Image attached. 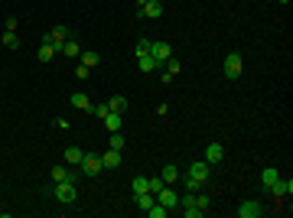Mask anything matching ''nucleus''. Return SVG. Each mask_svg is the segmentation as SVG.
I'll return each instance as SVG.
<instances>
[{"instance_id": "9", "label": "nucleus", "mask_w": 293, "mask_h": 218, "mask_svg": "<svg viewBox=\"0 0 293 218\" xmlns=\"http://www.w3.org/2000/svg\"><path fill=\"white\" fill-rule=\"evenodd\" d=\"M222 160H225V147L212 140V143L206 147V163H208V166H215V163H222Z\"/></svg>"}, {"instance_id": "2", "label": "nucleus", "mask_w": 293, "mask_h": 218, "mask_svg": "<svg viewBox=\"0 0 293 218\" xmlns=\"http://www.w3.org/2000/svg\"><path fill=\"white\" fill-rule=\"evenodd\" d=\"M222 72H225V78H241V72H244V59H241V52H228L225 62H222Z\"/></svg>"}, {"instance_id": "14", "label": "nucleus", "mask_w": 293, "mask_h": 218, "mask_svg": "<svg viewBox=\"0 0 293 218\" xmlns=\"http://www.w3.org/2000/svg\"><path fill=\"white\" fill-rule=\"evenodd\" d=\"M277 169H274V166H264V169H260V185H264V189H271L274 183H277Z\"/></svg>"}, {"instance_id": "30", "label": "nucleus", "mask_w": 293, "mask_h": 218, "mask_svg": "<svg viewBox=\"0 0 293 218\" xmlns=\"http://www.w3.org/2000/svg\"><path fill=\"white\" fill-rule=\"evenodd\" d=\"M163 185H166V183H163V179H147V189H150L153 196H156V192H160Z\"/></svg>"}, {"instance_id": "29", "label": "nucleus", "mask_w": 293, "mask_h": 218, "mask_svg": "<svg viewBox=\"0 0 293 218\" xmlns=\"http://www.w3.org/2000/svg\"><path fill=\"white\" fill-rule=\"evenodd\" d=\"M65 173H69L65 166H52V183H62V179H65Z\"/></svg>"}, {"instance_id": "17", "label": "nucleus", "mask_w": 293, "mask_h": 218, "mask_svg": "<svg viewBox=\"0 0 293 218\" xmlns=\"http://www.w3.org/2000/svg\"><path fill=\"white\" fill-rule=\"evenodd\" d=\"M137 66H140V72H156V66H160V62L147 52V55H137Z\"/></svg>"}, {"instance_id": "23", "label": "nucleus", "mask_w": 293, "mask_h": 218, "mask_svg": "<svg viewBox=\"0 0 293 218\" xmlns=\"http://www.w3.org/2000/svg\"><path fill=\"white\" fill-rule=\"evenodd\" d=\"M52 55H55V49L52 46H39V52H36V59H39V62H52Z\"/></svg>"}, {"instance_id": "13", "label": "nucleus", "mask_w": 293, "mask_h": 218, "mask_svg": "<svg viewBox=\"0 0 293 218\" xmlns=\"http://www.w3.org/2000/svg\"><path fill=\"white\" fill-rule=\"evenodd\" d=\"M104 127H108L111 134L121 131V127H124V114H114V111H108V114H104Z\"/></svg>"}, {"instance_id": "32", "label": "nucleus", "mask_w": 293, "mask_h": 218, "mask_svg": "<svg viewBox=\"0 0 293 218\" xmlns=\"http://www.w3.org/2000/svg\"><path fill=\"white\" fill-rule=\"evenodd\" d=\"M195 205L202 208V212H208V196H195Z\"/></svg>"}, {"instance_id": "3", "label": "nucleus", "mask_w": 293, "mask_h": 218, "mask_svg": "<svg viewBox=\"0 0 293 218\" xmlns=\"http://www.w3.org/2000/svg\"><path fill=\"white\" fill-rule=\"evenodd\" d=\"M65 39H72V36H69V26H52V33H46V36H43V43H46V46H52L55 52H62Z\"/></svg>"}, {"instance_id": "18", "label": "nucleus", "mask_w": 293, "mask_h": 218, "mask_svg": "<svg viewBox=\"0 0 293 218\" xmlns=\"http://www.w3.org/2000/svg\"><path fill=\"white\" fill-rule=\"evenodd\" d=\"M69 101H72V104H75L78 111H91V101H88V95H85V91H75V95H72Z\"/></svg>"}, {"instance_id": "37", "label": "nucleus", "mask_w": 293, "mask_h": 218, "mask_svg": "<svg viewBox=\"0 0 293 218\" xmlns=\"http://www.w3.org/2000/svg\"><path fill=\"white\" fill-rule=\"evenodd\" d=\"M156 3H163V0H156Z\"/></svg>"}, {"instance_id": "8", "label": "nucleus", "mask_w": 293, "mask_h": 218, "mask_svg": "<svg viewBox=\"0 0 293 218\" xmlns=\"http://www.w3.org/2000/svg\"><path fill=\"white\" fill-rule=\"evenodd\" d=\"M238 215L241 218H260L264 215V205H260L258 199H248V202H241L238 205Z\"/></svg>"}, {"instance_id": "28", "label": "nucleus", "mask_w": 293, "mask_h": 218, "mask_svg": "<svg viewBox=\"0 0 293 218\" xmlns=\"http://www.w3.org/2000/svg\"><path fill=\"white\" fill-rule=\"evenodd\" d=\"M150 52V39H137V52L134 55H147Z\"/></svg>"}, {"instance_id": "25", "label": "nucleus", "mask_w": 293, "mask_h": 218, "mask_svg": "<svg viewBox=\"0 0 293 218\" xmlns=\"http://www.w3.org/2000/svg\"><path fill=\"white\" fill-rule=\"evenodd\" d=\"M3 46H7V49H20V36L17 33H3Z\"/></svg>"}, {"instance_id": "21", "label": "nucleus", "mask_w": 293, "mask_h": 218, "mask_svg": "<svg viewBox=\"0 0 293 218\" xmlns=\"http://www.w3.org/2000/svg\"><path fill=\"white\" fill-rule=\"evenodd\" d=\"M78 59H82V66H85V68H95L98 62H101V55H98V52H82Z\"/></svg>"}, {"instance_id": "20", "label": "nucleus", "mask_w": 293, "mask_h": 218, "mask_svg": "<svg viewBox=\"0 0 293 218\" xmlns=\"http://www.w3.org/2000/svg\"><path fill=\"white\" fill-rule=\"evenodd\" d=\"M62 156H65V163H69V166H78V163H82V156H85V153L78 150V147H69V150H65Z\"/></svg>"}, {"instance_id": "35", "label": "nucleus", "mask_w": 293, "mask_h": 218, "mask_svg": "<svg viewBox=\"0 0 293 218\" xmlns=\"http://www.w3.org/2000/svg\"><path fill=\"white\" fill-rule=\"evenodd\" d=\"M143 3H147V0H137V7H143Z\"/></svg>"}, {"instance_id": "27", "label": "nucleus", "mask_w": 293, "mask_h": 218, "mask_svg": "<svg viewBox=\"0 0 293 218\" xmlns=\"http://www.w3.org/2000/svg\"><path fill=\"white\" fill-rule=\"evenodd\" d=\"M183 215H186V218H202L206 212H202L199 205H189V208H183Z\"/></svg>"}, {"instance_id": "38", "label": "nucleus", "mask_w": 293, "mask_h": 218, "mask_svg": "<svg viewBox=\"0 0 293 218\" xmlns=\"http://www.w3.org/2000/svg\"><path fill=\"white\" fill-rule=\"evenodd\" d=\"M0 215H3V212H0Z\"/></svg>"}, {"instance_id": "4", "label": "nucleus", "mask_w": 293, "mask_h": 218, "mask_svg": "<svg viewBox=\"0 0 293 218\" xmlns=\"http://www.w3.org/2000/svg\"><path fill=\"white\" fill-rule=\"evenodd\" d=\"M49 192H52V196L59 199V202H65V205H69V202H75V196H78L75 183H69V179H62V183L55 185V189H49Z\"/></svg>"}, {"instance_id": "15", "label": "nucleus", "mask_w": 293, "mask_h": 218, "mask_svg": "<svg viewBox=\"0 0 293 218\" xmlns=\"http://www.w3.org/2000/svg\"><path fill=\"white\" fill-rule=\"evenodd\" d=\"M153 202H156V196H153V192H137V196H134V205H137V208H143V212H147V208H150Z\"/></svg>"}, {"instance_id": "19", "label": "nucleus", "mask_w": 293, "mask_h": 218, "mask_svg": "<svg viewBox=\"0 0 293 218\" xmlns=\"http://www.w3.org/2000/svg\"><path fill=\"white\" fill-rule=\"evenodd\" d=\"M160 179H163L166 185H170V183H179V166H163Z\"/></svg>"}, {"instance_id": "31", "label": "nucleus", "mask_w": 293, "mask_h": 218, "mask_svg": "<svg viewBox=\"0 0 293 218\" xmlns=\"http://www.w3.org/2000/svg\"><path fill=\"white\" fill-rule=\"evenodd\" d=\"M91 111H95V117H101V120H104V114H108V104H91Z\"/></svg>"}, {"instance_id": "34", "label": "nucleus", "mask_w": 293, "mask_h": 218, "mask_svg": "<svg viewBox=\"0 0 293 218\" xmlns=\"http://www.w3.org/2000/svg\"><path fill=\"white\" fill-rule=\"evenodd\" d=\"M75 78H88V68L82 66V62H78V68H75Z\"/></svg>"}, {"instance_id": "6", "label": "nucleus", "mask_w": 293, "mask_h": 218, "mask_svg": "<svg viewBox=\"0 0 293 218\" xmlns=\"http://www.w3.org/2000/svg\"><path fill=\"white\" fill-rule=\"evenodd\" d=\"M156 202H160L163 208H179V192L170 189V185H163L160 192H156Z\"/></svg>"}, {"instance_id": "16", "label": "nucleus", "mask_w": 293, "mask_h": 218, "mask_svg": "<svg viewBox=\"0 0 293 218\" xmlns=\"http://www.w3.org/2000/svg\"><path fill=\"white\" fill-rule=\"evenodd\" d=\"M108 108H111V111H114V114H124V111H127V108H130V101H127V98H124V95H114V98H111V101H108Z\"/></svg>"}, {"instance_id": "10", "label": "nucleus", "mask_w": 293, "mask_h": 218, "mask_svg": "<svg viewBox=\"0 0 293 218\" xmlns=\"http://www.w3.org/2000/svg\"><path fill=\"white\" fill-rule=\"evenodd\" d=\"M137 17H150V20H160V17H163V3H156V0H147L143 7H137Z\"/></svg>"}, {"instance_id": "1", "label": "nucleus", "mask_w": 293, "mask_h": 218, "mask_svg": "<svg viewBox=\"0 0 293 218\" xmlns=\"http://www.w3.org/2000/svg\"><path fill=\"white\" fill-rule=\"evenodd\" d=\"M206 183H208V163H206V160H195V163L186 169L183 185H186V189H202Z\"/></svg>"}, {"instance_id": "33", "label": "nucleus", "mask_w": 293, "mask_h": 218, "mask_svg": "<svg viewBox=\"0 0 293 218\" xmlns=\"http://www.w3.org/2000/svg\"><path fill=\"white\" fill-rule=\"evenodd\" d=\"M7 33H17V17H7Z\"/></svg>"}, {"instance_id": "36", "label": "nucleus", "mask_w": 293, "mask_h": 218, "mask_svg": "<svg viewBox=\"0 0 293 218\" xmlns=\"http://www.w3.org/2000/svg\"><path fill=\"white\" fill-rule=\"evenodd\" d=\"M280 3H290V0H280Z\"/></svg>"}, {"instance_id": "5", "label": "nucleus", "mask_w": 293, "mask_h": 218, "mask_svg": "<svg viewBox=\"0 0 293 218\" xmlns=\"http://www.w3.org/2000/svg\"><path fill=\"white\" fill-rule=\"evenodd\" d=\"M78 169H82V176H98L101 173V153H85Z\"/></svg>"}, {"instance_id": "12", "label": "nucleus", "mask_w": 293, "mask_h": 218, "mask_svg": "<svg viewBox=\"0 0 293 218\" xmlns=\"http://www.w3.org/2000/svg\"><path fill=\"white\" fill-rule=\"evenodd\" d=\"M271 192L274 196H290L293 192V179H280V176H277V183L271 185Z\"/></svg>"}, {"instance_id": "22", "label": "nucleus", "mask_w": 293, "mask_h": 218, "mask_svg": "<svg viewBox=\"0 0 293 218\" xmlns=\"http://www.w3.org/2000/svg\"><path fill=\"white\" fill-rule=\"evenodd\" d=\"M62 55H72V59H78V55H82V49H78V43H75V39H65Z\"/></svg>"}, {"instance_id": "24", "label": "nucleus", "mask_w": 293, "mask_h": 218, "mask_svg": "<svg viewBox=\"0 0 293 218\" xmlns=\"http://www.w3.org/2000/svg\"><path fill=\"white\" fill-rule=\"evenodd\" d=\"M111 150H121V153H124V134H121V131L111 134Z\"/></svg>"}, {"instance_id": "7", "label": "nucleus", "mask_w": 293, "mask_h": 218, "mask_svg": "<svg viewBox=\"0 0 293 218\" xmlns=\"http://www.w3.org/2000/svg\"><path fill=\"white\" fill-rule=\"evenodd\" d=\"M150 55L163 66L166 59H173V46H170V43H163V39H156V43H150Z\"/></svg>"}, {"instance_id": "11", "label": "nucleus", "mask_w": 293, "mask_h": 218, "mask_svg": "<svg viewBox=\"0 0 293 218\" xmlns=\"http://www.w3.org/2000/svg\"><path fill=\"white\" fill-rule=\"evenodd\" d=\"M118 166H121V150L101 153V169H118Z\"/></svg>"}, {"instance_id": "26", "label": "nucleus", "mask_w": 293, "mask_h": 218, "mask_svg": "<svg viewBox=\"0 0 293 218\" xmlns=\"http://www.w3.org/2000/svg\"><path fill=\"white\" fill-rule=\"evenodd\" d=\"M130 189H134V196H137V192H150V189H147V179H143V176H137V179L130 183Z\"/></svg>"}]
</instances>
